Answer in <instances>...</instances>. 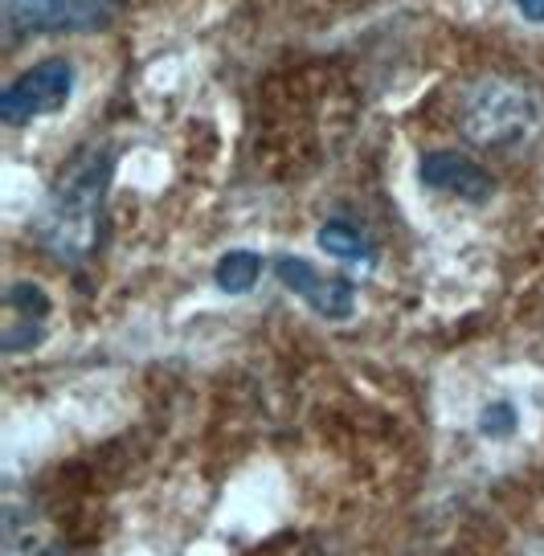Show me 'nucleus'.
I'll return each mask as SVG.
<instances>
[{
    "label": "nucleus",
    "instance_id": "1",
    "mask_svg": "<svg viewBox=\"0 0 544 556\" xmlns=\"http://www.w3.org/2000/svg\"><path fill=\"white\" fill-rule=\"evenodd\" d=\"M111 176H115V152L99 139L83 143L62 164V173L53 176L34 217V238L50 258L83 266L99 250Z\"/></svg>",
    "mask_w": 544,
    "mask_h": 556
},
{
    "label": "nucleus",
    "instance_id": "2",
    "mask_svg": "<svg viewBox=\"0 0 544 556\" xmlns=\"http://www.w3.org/2000/svg\"><path fill=\"white\" fill-rule=\"evenodd\" d=\"M458 127L471 143L492 148V152L528 148L544 131V94L524 78L488 74L463 94Z\"/></svg>",
    "mask_w": 544,
    "mask_h": 556
},
{
    "label": "nucleus",
    "instance_id": "3",
    "mask_svg": "<svg viewBox=\"0 0 544 556\" xmlns=\"http://www.w3.org/2000/svg\"><path fill=\"white\" fill-rule=\"evenodd\" d=\"M74 90V66L66 58H50L41 66L25 70L21 78H13L9 87L0 90V119L4 123H29L41 115L62 111Z\"/></svg>",
    "mask_w": 544,
    "mask_h": 556
},
{
    "label": "nucleus",
    "instance_id": "4",
    "mask_svg": "<svg viewBox=\"0 0 544 556\" xmlns=\"http://www.w3.org/2000/svg\"><path fill=\"white\" fill-rule=\"evenodd\" d=\"M115 0H0L9 34H78L103 25Z\"/></svg>",
    "mask_w": 544,
    "mask_h": 556
},
{
    "label": "nucleus",
    "instance_id": "5",
    "mask_svg": "<svg viewBox=\"0 0 544 556\" xmlns=\"http://www.w3.org/2000/svg\"><path fill=\"white\" fill-rule=\"evenodd\" d=\"M275 275H279L287 291H295L324 319H349L356 312V287H352L349 278H324L307 258L279 254L275 258Z\"/></svg>",
    "mask_w": 544,
    "mask_h": 556
},
{
    "label": "nucleus",
    "instance_id": "6",
    "mask_svg": "<svg viewBox=\"0 0 544 556\" xmlns=\"http://www.w3.org/2000/svg\"><path fill=\"white\" fill-rule=\"evenodd\" d=\"M421 185L434 192H451V197H463V201H471V205H479V201H488L495 192V180L479 164H475L471 156H463V152H455V148H439V152H426L421 156Z\"/></svg>",
    "mask_w": 544,
    "mask_h": 556
},
{
    "label": "nucleus",
    "instance_id": "7",
    "mask_svg": "<svg viewBox=\"0 0 544 556\" xmlns=\"http://www.w3.org/2000/svg\"><path fill=\"white\" fill-rule=\"evenodd\" d=\"M319 245H324L332 258H344V262L377 258V250H372V242L365 238V229L352 226V222H324V226H319Z\"/></svg>",
    "mask_w": 544,
    "mask_h": 556
},
{
    "label": "nucleus",
    "instance_id": "8",
    "mask_svg": "<svg viewBox=\"0 0 544 556\" xmlns=\"http://www.w3.org/2000/svg\"><path fill=\"white\" fill-rule=\"evenodd\" d=\"M258 275H263V258H258L254 250H229L226 258L217 262L213 282H217L226 295H246L250 287L258 282Z\"/></svg>",
    "mask_w": 544,
    "mask_h": 556
},
{
    "label": "nucleus",
    "instance_id": "9",
    "mask_svg": "<svg viewBox=\"0 0 544 556\" xmlns=\"http://www.w3.org/2000/svg\"><path fill=\"white\" fill-rule=\"evenodd\" d=\"M4 303H9L13 319H34V324H46V315H50V295H46L37 282H13V287H9V295H4Z\"/></svg>",
    "mask_w": 544,
    "mask_h": 556
},
{
    "label": "nucleus",
    "instance_id": "10",
    "mask_svg": "<svg viewBox=\"0 0 544 556\" xmlns=\"http://www.w3.org/2000/svg\"><path fill=\"white\" fill-rule=\"evenodd\" d=\"M520 426V414L511 401H492L483 414H479V434L483 438H511Z\"/></svg>",
    "mask_w": 544,
    "mask_h": 556
},
{
    "label": "nucleus",
    "instance_id": "11",
    "mask_svg": "<svg viewBox=\"0 0 544 556\" xmlns=\"http://www.w3.org/2000/svg\"><path fill=\"white\" fill-rule=\"evenodd\" d=\"M41 336H46V324H34V319H13L9 328L0 331V352H25V348L41 344Z\"/></svg>",
    "mask_w": 544,
    "mask_h": 556
},
{
    "label": "nucleus",
    "instance_id": "12",
    "mask_svg": "<svg viewBox=\"0 0 544 556\" xmlns=\"http://www.w3.org/2000/svg\"><path fill=\"white\" fill-rule=\"evenodd\" d=\"M516 9H520L528 21H544V0H516Z\"/></svg>",
    "mask_w": 544,
    "mask_h": 556
}]
</instances>
